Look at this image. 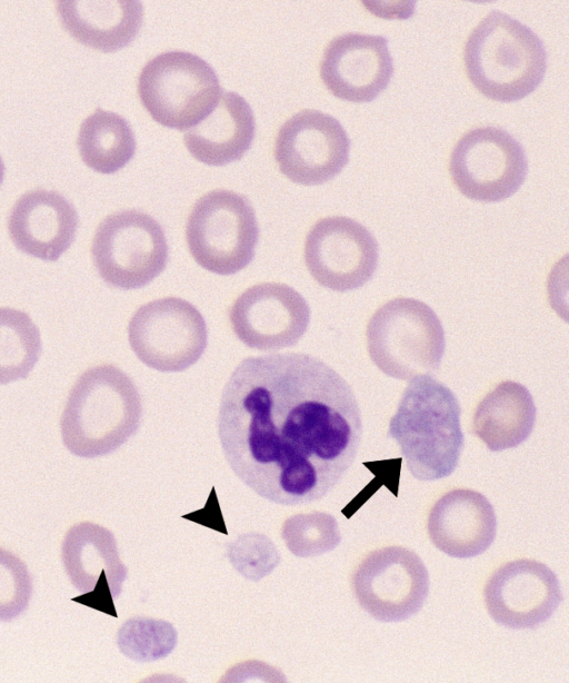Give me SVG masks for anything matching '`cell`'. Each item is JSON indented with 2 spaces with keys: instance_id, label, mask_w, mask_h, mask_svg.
Returning a JSON list of instances; mask_svg holds the SVG:
<instances>
[{
  "instance_id": "cell-5",
  "label": "cell",
  "mask_w": 569,
  "mask_h": 683,
  "mask_svg": "<svg viewBox=\"0 0 569 683\" xmlns=\"http://www.w3.org/2000/svg\"><path fill=\"white\" fill-rule=\"evenodd\" d=\"M367 348L370 359L383 374L410 380L439 369L446 349L445 330L426 303L397 297L370 317Z\"/></svg>"
},
{
  "instance_id": "cell-19",
  "label": "cell",
  "mask_w": 569,
  "mask_h": 683,
  "mask_svg": "<svg viewBox=\"0 0 569 683\" xmlns=\"http://www.w3.org/2000/svg\"><path fill=\"white\" fill-rule=\"evenodd\" d=\"M427 529L436 548L451 557L470 558L491 546L497 534V516L483 494L457 488L432 505Z\"/></svg>"
},
{
  "instance_id": "cell-6",
  "label": "cell",
  "mask_w": 569,
  "mask_h": 683,
  "mask_svg": "<svg viewBox=\"0 0 569 683\" xmlns=\"http://www.w3.org/2000/svg\"><path fill=\"white\" fill-rule=\"evenodd\" d=\"M222 90L214 70L200 57L169 51L152 58L138 79L140 100L162 126L190 129L216 106Z\"/></svg>"
},
{
  "instance_id": "cell-7",
  "label": "cell",
  "mask_w": 569,
  "mask_h": 683,
  "mask_svg": "<svg viewBox=\"0 0 569 683\" xmlns=\"http://www.w3.org/2000/svg\"><path fill=\"white\" fill-rule=\"evenodd\" d=\"M258 237V222L249 201L224 189L199 198L186 225L191 256L201 267L218 275L243 269L253 258Z\"/></svg>"
},
{
  "instance_id": "cell-24",
  "label": "cell",
  "mask_w": 569,
  "mask_h": 683,
  "mask_svg": "<svg viewBox=\"0 0 569 683\" xmlns=\"http://www.w3.org/2000/svg\"><path fill=\"white\" fill-rule=\"evenodd\" d=\"M41 353L40 333L30 316L0 307V384L26 378Z\"/></svg>"
},
{
  "instance_id": "cell-17",
  "label": "cell",
  "mask_w": 569,
  "mask_h": 683,
  "mask_svg": "<svg viewBox=\"0 0 569 683\" xmlns=\"http://www.w3.org/2000/svg\"><path fill=\"white\" fill-rule=\"evenodd\" d=\"M393 73L387 39L349 32L333 38L325 48L320 77L336 97L352 102L372 101Z\"/></svg>"
},
{
  "instance_id": "cell-3",
  "label": "cell",
  "mask_w": 569,
  "mask_h": 683,
  "mask_svg": "<svg viewBox=\"0 0 569 683\" xmlns=\"http://www.w3.org/2000/svg\"><path fill=\"white\" fill-rule=\"evenodd\" d=\"M141 416V398L131 378L112 364L93 366L69 393L60 420L62 442L77 456H102L138 430Z\"/></svg>"
},
{
  "instance_id": "cell-9",
  "label": "cell",
  "mask_w": 569,
  "mask_h": 683,
  "mask_svg": "<svg viewBox=\"0 0 569 683\" xmlns=\"http://www.w3.org/2000/svg\"><path fill=\"white\" fill-rule=\"evenodd\" d=\"M207 325L189 301L164 297L140 306L128 325L131 349L143 364L160 372H181L207 347Z\"/></svg>"
},
{
  "instance_id": "cell-10",
  "label": "cell",
  "mask_w": 569,
  "mask_h": 683,
  "mask_svg": "<svg viewBox=\"0 0 569 683\" xmlns=\"http://www.w3.org/2000/svg\"><path fill=\"white\" fill-rule=\"evenodd\" d=\"M351 590L360 605L380 622L415 615L429 592V574L413 551L398 545L369 552L355 567Z\"/></svg>"
},
{
  "instance_id": "cell-28",
  "label": "cell",
  "mask_w": 569,
  "mask_h": 683,
  "mask_svg": "<svg viewBox=\"0 0 569 683\" xmlns=\"http://www.w3.org/2000/svg\"><path fill=\"white\" fill-rule=\"evenodd\" d=\"M3 174H4V165H3V161H2V159L0 157V184H1L2 179H3Z\"/></svg>"
},
{
  "instance_id": "cell-14",
  "label": "cell",
  "mask_w": 569,
  "mask_h": 683,
  "mask_svg": "<svg viewBox=\"0 0 569 683\" xmlns=\"http://www.w3.org/2000/svg\"><path fill=\"white\" fill-rule=\"evenodd\" d=\"M556 574L543 563L519 558L496 568L483 587L492 620L508 628H532L546 622L562 602Z\"/></svg>"
},
{
  "instance_id": "cell-1",
  "label": "cell",
  "mask_w": 569,
  "mask_h": 683,
  "mask_svg": "<svg viewBox=\"0 0 569 683\" xmlns=\"http://www.w3.org/2000/svg\"><path fill=\"white\" fill-rule=\"evenodd\" d=\"M218 434L233 473L263 498L323 497L351 466L362 435L349 384L308 354L248 357L220 398Z\"/></svg>"
},
{
  "instance_id": "cell-26",
  "label": "cell",
  "mask_w": 569,
  "mask_h": 683,
  "mask_svg": "<svg viewBox=\"0 0 569 683\" xmlns=\"http://www.w3.org/2000/svg\"><path fill=\"white\" fill-rule=\"evenodd\" d=\"M117 642L126 656L150 662L168 655L174 649L177 633L171 624L162 620L134 617L120 627Z\"/></svg>"
},
{
  "instance_id": "cell-12",
  "label": "cell",
  "mask_w": 569,
  "mask_h": 683,
  "mask_svg": "<svg viewBox=\"0 0 569 683\" xmlns=\"http://www.w3.org/2000/svg\"><path fill=\"white\" fill-rule=\"evenodd\" d=\"M303 255L307 269L319 285L349 291L371 279L379 247L373 235L358 221L331 216L319 219L310 228Z\"/></svg>"
},
{
  "instance_id": "cell-8",
  "label": "cell",
  "mask_w": 569,
  "mask_h": 683,
  "mask_svg": "<svg viewBox=\"0 0 569 683\" xmlns=\"http://www.w3.org/2000/svg\"><path fill=\"white\" fill-rule=\"evenodd\" d=\"M91 257L102 280L120 289L140 288L166 268L169 249L161 226L139 210L107 216L97 227Z\"/></svg>"
},
{
  "instance_id": "cell-23",
  "label": "cell",
  "mask_w": 569,
  "mask_h": 683,
  "mask_svg": "<svg viewBox=\"0 0 569 683\" xmlns=\"http://www.w3.org/2000/svg\"><path fill=\"white\" fill-rule=\"evenodd\" d=\"M77 145L84 164L102 174L122 168L136 150L134 135L127 120L100 108L82 121Z\"/></svg>"
},
{
  "instance_id": "cell-21",
  "label": "cell",
  "mask_w": 569,
  "mask_h": 683,
  "mask_svg": "<svg viewBox=\"0 0 569 683\" xmlns=\"http://www.w3.org/2000/svg\"><path fill=\"white\" fill-rule=\"evenodd\" d=\"M57 11L62 27L77 41L104 52L129 44L142 24L139 1L60 0Z\"/></svg>"
},
{
  "instance_id": "cell-27",
  "label": "cell",
  "mask_w": 569,
  "mask_h": 683,
  "mask_svg": "<svg viewBox=\"0 0 569 683\" xmlns=\"http://www.w3.org/2000/svg\"><path fill=\"white\" fill-rule=\"evenodd\" d=\"M32 583L26 564L0 547V621L18 617L31 597Z\"/></svg>"
},
{
  "instance_id": "cell-4",
  "label": "cell",
  "mask_w": 569,
  "mask_h": 683,
  "mask_svg": "<svg viewBox=\"0 0 569 683\" xmlns=\"http://www.w3.org/2000/svg\"><path fill=\"white\" fill-rule=\"evenodd\" d=\"M463 62L478 91L492 100L511 102L531 93L542 81L547 52L529 27L491 11L470 32Z\"/></svg>"
},
{
  "instance_id": "cell-18",
  "label": "cell",
  "mask_w": 569,
  "mask_h": 683,
  "mask_svg": "<svg viewBox=\"0 0 569 683\" xmlns=\"http://www.w3.org/2000/svg\"><path fill=\"white\" fill-rule=\"evenodd\" d=\"M78 215L59 192L34 189L24 192L11 208L8 231L22 253L56 261L76 238Z\"/></svg>"
},
{
  "instance_id": "cell-2",
  "label": "cell",
  "mask_w": 569,
  "mask_h": 683,
  "mask_svg": "<svg viewBox=\"0 0 569 683\" xmlns=\"http://www.w3.org/2000/svg\"><path fill=\"white\" fill-rule=\"evenodd\" d=\"M461 408L453 392L431 375L410 379L390 418L388 435L419 481L452 474L463 447Z\"/></svg>"
},
{
  "instance_id": "cell-15",
  "label": "cell",
  "mask_w": 569,
  "mask_h": 683,
  "mask_svg": "<svg viewBox=\"0 0 569 683\" xmlns=\"http://www.w3.org/2000/svg\"><path fill=\"white\" fill-rule=\"evenodd\" d=\"M229 320L244 345L272 350L292 346L302 337L310 321V308L289 285L261 283L234 300Z\"/></svg>"
},
{
  "instance_id": "cell-20",
  "label": "cell",
  "mask_w": 569,
  "mask_h": 683,
  "mask_svg": "<svg viewBox=\"0 0 569 683\" xmlns=\"http://www.w3.org/2000/svg\"><path fill=\"white\" fill-rule=\"evenodd\" d=\"M254 137V117L236 92L222 91L213 109L188 129L183 142L199 161L220 166L240 159Z\"/></svg>"
},
{
  "instance_id": "cell-13",
  "label": "cell",
  "mask_w": 569,
  "mask_h": 683,
  "mask_svg": "<svg viewBox=\"0 0 569 683\" xmlns=\"http://www.w3.org/2000/svg\"><path fill=\"white\" fill-rule=\"evenodd\" d=\"M350 140L341 123L319 110H302L279 129L274 157L280 171L302 185L332 179L349 159Z\"/></svg>"
},
{
  "instance_id": "cell-25",
  "label": "cell",
  "mask_w": 569,
  "mask_h": 683,
  "mask_svg": "<svg viewBox=\"0 0 569 683\" xmlns=\"http://www.w3.org/2000/svg\"><path fill=\"white\" fill-rule=\"evenodd\" d=\"M282 536L287 547L300 557L321 555L336 548L341 541L336 518L322 512L298 514L287 518Z\"/></svg>"
},
{
  "instance_id": "cell-16",
  "label": "cell",
  "mask_w": 569,
  "mask_h": 683,
  "mask_svg": "<svg viewBox=\"0 0 569 683\" xmlns=\"http://www.w3.org/2000/svg\"><path fill=\"white\" fill-rule=\"evenodd\" d=\"M61 558L70 582L83 593L73 601L117 616L113 600L121 592L127 568L113 534L91 522L78 523L64 535Z\"/></svg>"
},
{
  "instance_id": "cell-22",
  "label": "cell",
  "mask_w": 569,
  "mask_h": 683,
  "mask_svg": "<svg viewBox=\"0 0 569 683\" xmlns=\"http://www.w3.org/2000/svg\"><path fill=\"white\" fill-rule=\"evenodd\" d=\"M536 415V405L527 387L503 380L477 405L472 432L491 452L513 448L529 437Z\"/></svg>"
},
{
  "instance_id": "cell-11",
  "label": "cell",
  "mask_w": 569,
  "mask_h": 683,
  "mask_svg": "<svg viewBox=\"0 0 569 683\" xmlns=\"http://www.w3.org/2000/svg\"><path fill=\"white\" fill-rule=\"evenodd\" d=\"M528 162L521 145L506 130L481 127L467 131L455 145L449 174L458 190L479 201H499L525 181Z\"/></svg>"
}]
</instances>
